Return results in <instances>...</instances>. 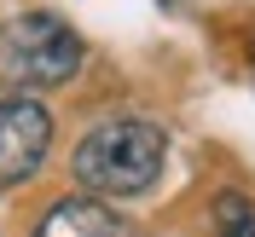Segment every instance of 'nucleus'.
I'll return each mask as SVG.
<instances>
[{
    "label": "nucleus",
    "instance_id": "obj_1",
    "mask_svg": "<svg viewBox=\"0 0 255 237\" xmlns=\"http://www.w3.org/2000/svg\"><path fill=\"white\" fill-rule=\"evenodd\" d=\"M162 162H168V133L139 116H116L99 122L76 145V179L93 197H139L157 185Z\"/></svg>",
    "mask_w": 255,
    "mask_h": 237
},
{
    "label": "nucleus",
    "instance_id": "obj_2",
    "mask_svg": "<svg viewBox=\"0 0 255 237\" xmlns=\"http://www.w3.org/2000/svg\"><path fill=\"white\" fill-rule=\"evenodd\" d=\"M81 70V35L52 12H23L0 23V81L17 93L58 87Z\"/></svg>",
    "mask_w": 255,
    "mask_h": 237
},
{
    "label": "nucleus",
    "instance_id": "obj_3",
    "mask_svg": "<svg viewBox=\"0 0 255 237\" xmlns=\"http://www.w3.org/2000/svg\"><path fill=\"white\" fill-rule=\"evenodd\" d=\"M47 145H52V116L35 98H6L0 104V191L23 185L41 168Z\"/></svg>",
    "mask_w": 255,
    "mask_h": 237
},
{
    "label": "nucleus",
    "instance_id": "obj_4",
    "mask_svg": "<svg viewBox=\"0 0 255 237\" xmlns=\"http://www.w3.org/2000/svg\"><path fill=\"white\" fill-rule=\"evenodd\" d=\"M35 237H128V226L116 208H105V197H70L41 214Z\"/></svg>",
    "mask_w": 255,
    "mask_h": 237
},
{
    "label": "nucleus",
    "instance_id": "obj_5",
    "mask_svg": "<svg viewBox=\"0 0 255 237\" xmlns=\"http://www.w3.org/2000/svg\"><path fill=\"white\" fill-rule=\"evenodd\" d=\"M215 237H255V208L244 197H221L215 203Z\"/></svg>",
    "mask_w": 255,
    "mask_h": 237
}]
</instances>
